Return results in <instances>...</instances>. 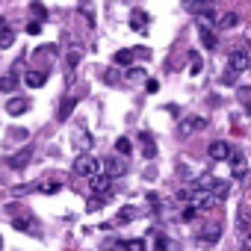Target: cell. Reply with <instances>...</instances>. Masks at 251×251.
<instances>
[{
	"label": "cell",
	"mask_w": 251,
	"mask_h": 251,
	"mask_svg": "<svg viewBox=\"0 0 251 251\" xmlns=\"http://www.w3.org/2000/svg\"><path fill=\"white\" fill-rule=\"evenodd\" d=\"M222 83H225V86H233V83H236V80H233V71H230V68H227V71L222 74Z\"/></svg>",
	"instance_id": "cell-37"
},
{
	"label": "cell",
	"mask_w": 251,
	"mask_h": 251,
	"mask_svg": "<svg viewBox=\"0 0 251 251\" xmlns=\"http://www.w3.org/2000/svg\"><path fill=\"white\" fill-rule=\"evenodd\" d=\"M139 139H142V154H145V160H154V157H157V145H154L151 133H142Z\"/></svg>",
	"instance_id": "cell-19"
},
{
	"label": "cell",
	"mask_w": 251,
	"mask_h": 251,
	"mask_svg": "<svg viewBox=\"0 0 251 251\" xmlns=\"http://www.w3.org/2000/svg\"><path fill=\"white\" fill-rule=\"evenodd\" d=\"M133 216H136V210H133V207H121V210H118V219H115V222H118V225H127V222H130Z\"/></svg>",
	"instance_id": "cell-26"
},
{
	"label": "cell",
	"mask_w": 251,
	"mask_h": 251,
	"mask_svg": "<svg viewBox=\"0 0 251 251\" xmlns=\"http://www.w3.org/2000/svg\"><path fill=\"white\" fill-rule=\"evenodd\" d=\"M180 127H183V133H198V130L207 127V118H201V115H186Z\"/></svg>",
	"instance_id": "cell-8"
},
{
	"label": "cell",
	"mask_w": 251,
	"mask_h": 251,
	"mask_svg": "<svg viewBox=\"0 0 251 251\" xmlns=\"http://www.w3.org/2000/svg\"><path fill=\"white\" fill-rule=\"evenodd\" d=\"M27 33H30V36H39V33H42V21H30V24H27Z\"/></svg>",
	"instance_id": "cell-36"
},
{
	"label": "cell",
	"mask_w": 251,
	"mask_h": 251,
	"mask_svg": "<svg viewBox=\"0 0 251 251\" xmlns=\"http://www.w3.org/2000/svg\"><path fill=\"white\" fill-rule=\"evenodd\" d=\"M227 160H230V175H233L236 180H248V177H251V172H248V166H245V157H242L239 151L230 154Z\"/></svg>",
	"instance_id": "cell-5"
},
{
	"label": "cell",
	"mask_w": 251,
	"mask_h": 251,
	"mask_svg": "<svg viewBox=\"0 0 251 251\" xmlns=\"http://www.w3.org/2000/svg\"><path fill=\"white\" fill-rule=\"evenodd\" d=\"M124 251H145V239H130V242H124Z\"/></svg>",
	"instance_id": "cell-30"
},
{
	"label": "cell",
	"mask_w": 251,
	"mask_h": 251,
	"mask_svg": "<svg viewBox=\"0 0 251 251\" xmlns=\"http://www.w3.org/2000/svg\"><path fill=\"white\" fill-rule=\"evenodd\" d=\"M236 227H239L242 233H251V210H248V207H239V210H236Z\"/></svg>",
	"instance_id": "cell-13"
},
{
	"label": "cell",
	"mask_w": 251,
	"mask_h": 251,
	"mask_svg": "<svg viewBox=\"0 0 251 251\" xmlns=\"http://www.w3.org/2000/svg\"><path fill=\"white\" fill-rule=\"evenodd\" d=\"M12 227H15V230H24V233H39V227H36V222H33L30 216L12 219Z\"/></svg>",
	"instance_id": "cell-14"
},
{
	"label": "cell",
	"mask_w": 251,
	"mask_h": 251,
	"mask_svg": "<svg viewBox=\"0 0 251 251\" xmlns=\"http://www.w3.org/2000/svg\"><path fill=\"white\" fill-rule=\"evenodd\" d=\"M74 106H77V98H65L62 106L56 109V118H59V121H68V115L74 112Z\"/></svg>",
	"instance_id": "cell-18"
},
{
	"label": "cell",
	"mask_w": 251,
	"mask_h": 251,
	"mask_svg": "<svg viewBox=\"0 0 251 251\" xmlns=\"http://www.w3.org/2000/svg\"><path fill=\"white\" fill-rule=\"evenodd\" d=\"M127 80L139 83V80H145V71H142V68H130V71H127Z\"/></svg>",
	"instance_id": "cell-33"
},
{
	"label": "cell",
	"mask_w": 251,
	"mask_h": 251,
	"mask_svg": "<svg viewBox=\"0 0 251 251\" xmlns=\"http://www.w3.org/2000/svg\"><path fill=\"white\" fill-rule=\"evenodd\" d=\"M198 33H201V45H204L207 50H213V48L219 45V39H216V33H213L210 27H198Z\"/></svg>",
	"instance_id": "cell-17"
},
{
	"label": "cell",
	"mask_w": 251,
	"mask_h": 251,
	"mask_svg": "<svg viewBox=\"0 0 251 251\" xmlns=\"http://www.w3.org/2000/svg\"><path fill=\"white\" fill-rule=\"evenodd\" d=\"M45 80H48V71H42V68H30V71L24 74V83H27L30 89H42Z\"/></svg>",
	"instance_id": "cell-7"
},
{
	"label": "cell",
	"mask_w": 251,
	"mask_h": 251,
	"mask_svg": "<svg viewBox=\"0 0 251 251\" xmlns=\"http://www.w3.org/2000/svg\"><path fill=\"white\" fill-rule=\"evenodd\" d=\"M100 172V163L92 157V154H80L77 160H74V175H80V177H92V175H98Z\"/></svg>",
	"instance_id": "cell-2"
},
{
	"label": "cell",
	"mask_w": 251,
	"mask_h": 251,
	"mask_svg": "<svg viewBox=\"0 0 251 251\" xmlns=\"http://www.w3.org/2000/svg\"><path fill=\"white\" fill-rule=\"evenodd\" d=\"M12 45H15V33L9 30V21L3 18V21H0V48L6 50V48H12Z\"/></svg>",
	"instance_id": "cell-12"
},
{
	"label": "cell",
	"mask_w": 251,
	"mask_h": 251,
	"mask_svg": "<svg viewBox=\"0 0 251 251\" xmlns=\"http://www.w3.org/2000/svg\"><path fill=\"white\" fill-rule=\"evenodd\" d=\"M169 245H172V242H169L166 236H157V245H154V248H157V251H166Z\"/></svg>",
	"instance_id": "cell-38"
},
{
	"label": "cell",
	"mask_w": 251,
	"mask_h": 251,
	"mask_svg": "<svg viewBox=\"0 0 251 251\" xmlns=\"http://www.w3.org/2000/svg\"><path fill=\"white\" fill-rule=\"evenodd\" d=\"M89 183H92V192H109V189H112V177H109V175H100V172L92 175Z\"/></svg>",
	"instance_id": "cell-11"
},
{
	"label": "cell",
	"mask_w": 251,
	"mask_h": 251,
	"mask_svg": "<svg viewBox=\"0 0 251 251\" xmlns=\"http://www.w3.org/2000/svg\"><path fill=\"white\" fill-rule=\"evenodd\" d=\"M30 160H33V151H18V154H12V157H9L6 163H9L12 169H24V166H27Z\"/></svg>",
	"instance_id": "cell-16"
},
{
	"label": "cell",
	"mask_w": 251,
	"mask_h": 251,
	"mask_svg": "<svg viewBox=\"0 0 251 251\" xmlns=\"http://www.w3.org/2000/svg\"><path fill=\"white\" fill-rule=\"evenodd\" d=\"M248 62H251V59H248V53H242V50H233V53H230V59H227V68L239 74V71H245V68H248Z\"/></svg>",
	"instance_id": "cell-9"
},
{
	"label": "cell",
	"mask_w": 251,
	"mask_h": 251,
	"mask_svg": "<svg viewBox=\"0 0 251 251\" xmlns=\"http://www.w3.org/2000/svg\"><path fill=\"white\" fill-rule=\"evenodd\" d=\"M53 53H56V45H45V48H39L33 56H39V59H50Z\"/></svg>",
	"instance_id": "cell-28"
},
{
	"label": "cell",
	"mask_w": 251,
	"mask_h": 251,
	"mask_svg": "<svg viewBox=\"0 0 251 251\" xmlns=\"http://www.w3.org/2000/svg\"><path fill=\"white\" fill-rule=\"evenodd\" d=\"M236 100H242L245 112L251 115V86H239V89H236Z\"/></svg>",
	"instance_id": "cell-21"
},
{
	"label": "cell",
	"mask_w": 251,
	"mask_h": 251,
	"mask_svg": "<svg viewBox=\"0 0 251 251\" xmlns=\"http://www.w3.org/2000/svg\"><path fill=\"white\" fill-rule=\"evenodd\" d=\"M183 3L189 6V12H195V15H198V12L207 6V0H183Z\"/></svg>",
	"instance_id": "cell-31"
},
{
	"label": "cell",
	"mask_w": 251,
	"mask_h": 251,
	"mask_svg": "<svg viewBox=\"0 0 251 251\" xmlns=\"http://www.w3.org/2000/svg\"><path fill=\"white\" fill-rule=\"evenodd\" d=\"M39 189H42V192H48V195H50V192H59V189H62V183H59V180H48V183H42V186H39Z\"/></svg>",
	"instance_id": "cell-32"
},
{
	"label": "cell",
	"mask_w": 251,
	"mask_h": 251,
	"mask_svg": "<svg viewBox=\"0 0 251 251\" xmlns=\"http://www.w3.org/2000/svg\"><path fill=\"white\" fill-rule=\"evenodd\" d=\"M6 112L9 115H24V112H30V100L27 98H9L6 100Z\"/></svg>",
	"instance_id": "cell-10"
},
{
	"label": "cell",
	"mask_w": 251,
	"mask_h": 251,
	"mask_svg": "<svg viewBox=\"0 0 251 251\" xmlns=\"http://www.w3.org/2000/svg\"><path fill=\"white\" fill-rule=\"evenodd\" d=\"M192 186L201 189V192H207V195H213L219 204H222V201L227 198V192H230V183H227V180H219V177H198Z\"/></svg>",
	"instance_id": "cell-1"
},
{
	"label": "cell",
	"mask_w": 251,
	"mask_h": 251,
	"mask_svg": "<svg viewBox=\"0 0 251 251\" xmlns=\"http://www.w3.org/2000/svg\"><path fill=\"white\" fill-rule=\"evenodd\" d=\"M80 56H83V50H80V48H71V50L65 53V65H68V71H74V68L80 65Z\"/></svg>",
	"instance_id": "cell-22"
},
{
	"label": "cell",
	"mask_w": 251,
	"mask_h": 251,
	"mask_svg": "<svg viewBox=\"0 0 251 251\" xmlns=\"http://www.w3.org/2000/svg\"><path fill=\"white\" fill-rule=\"evenodd\" d=\"M195 216H198V207H192V204H189V207L183 210V216H180V219H183V222H192Z\"/></svg>",
	"instance_id": "cell-35"
},
{
	"label": "cell",
	"mask_w": 251,
	"mask_h": 251,
	"mask_svg": "<svg viewBox=\"0 0 251 251\" xmlns=\"http://www.w3.org/2000/svg\"><path fill=\"white\" fill-rule=\"evenodd\" d=\"M106 83H118V74L115 71H106Z\"/></svg>",
	"instance_id": "cell-40"
},
{
	"label": "cell",
	"mask_w": 251,
	"mask_h": 251,
	"mask_svg": "<svg viewBox=\"0 0 251 251\" xmlns=\"http://www.w3.org/2000/svg\"><path fill=\"white\" fill-rule=\"evenodd\" d=\"M148 21H151L148 12H142V9H133V12H130V27H133V30H145Z\"/></svg>",
	"instance_id": "cell-15"
},
{
	"label": "cell",
	"mask_w": 251,
	"mask_h": 251,
	"mask_svg": "<svg viewBox=\"0 0 251 251\" xmlns=\"http://www.w3.org/2000/svg\"><path fill=\"white\" fill-rule=\"evenodd\" d=\"M133 56H136L133 50L124 48V50H118V53H115V65H130V62H133Z\"/></svg>",
	"instance_id": "cell-25"
},
{
	"label": "cell",
	"mask_w": 251,
	"mask_h": 251,
	"mask_svg": "<svg viewBox=\"0 0 251 251\" xmlns=\"http://www.w3.org/2000/svg\"><path fill=\"white\" fill-rule=\"evenodd\" d=\"M15 89H18V77L12 71V74H6L3 80H0V92H15Z\"/></svg>",
	"instance_id": "cell-24"
},
{
	"label": "cell",
	"mask_w": 251,
	"mask_h": 251,
	"mask_svg": "<svg viewBox=\"0 0 251 251\" xmlns=\"http://www.w3.org/2000/svg\"><path fill=\"white\" fill-rule=\"evenodd\" d=\"M219 236H222V225L219 222H207L198 230V242L201 245H213V242H219Z\"/></svg>",
	"instance_id": "cell-3"
},
{
	"label": "cell",
	"mask_w": 251,
	"mask_h": 251,
	"mask_svg": "<svg viewBox=\"0 0 251 251\" xmlns=\"http://www.w3.org/2000/svg\"><path fill=\"white\" fill-rule=\"evenodd\" d=\"M115 151H118V157H127V154H130V139L121 136V139L115 142Z\"/></svg>",
	"instance_id": "cell-27"
},
{
	"label": "cell",
	"mask_w": 251,
	"mask_h": 251,
	"mask_svg": "<svg viewBox=\"0 0 251 251\" xmlns=\"http://www.w3.org/2000/svg\"><path fill=\"white\" fill-rule=\"evenodd\" d=\"M207 154H210V160H213V163H222V160H227V157L233 154V148H230L225 139H216V142H210Z\"/></svg>",
	"instance_id": "cell-4"
},
{
	"label": "cell",
	"mask_w": 251,
	"mask_h": 251,
	"mask_svg": "<svg viewBox=\"0 0 251 251\" xmlns=\"http://www.w3.org/2000/svg\"><path fill=\"white\" fill-rule=\"evenodd\" d=\"M239 251H251V233H245V242L239 245Z\"/></svg>",
	"instance_id": "cell-39"
},
{
	"label": "cell",
	"mask_w": 251,
	"mask_h": 251,
	"mask_svg": "<svg viewBox=\"0 0 251 251\" xmlns=\"http://www.w3.org/2000/svg\"><path fill=\"white\" fill-rule=\"evenodd\" d=\"M0 251H3V239H0Z\"/></svg>",
	"instance_id": "cell-41"
},
{
	"label": "cell",
	"mask_w": 251,
	"mask_h": 251,
	"mask_svg": "<svg viewBox=\"0 0 251 251\" xmlns=\"http://www.w3.org/2000/svg\"><path fill=\"white\" fill-rule=\"evenodd\" d=\"M30 12L36 15V21H45V18H48V9H45L42 3H30Z\"/></svg>",
	"instance_id": "cell-29"
},
{
	"label": "cell",
	"mask_w": 251,
	"mask_h": 251,
	"mask_svg": "<svg viewBox=\"0 0 251 251\" xmlns=\"http://www.w3.org/2000/svg\"><path fill=\"white\" fill-rule=\"evenodd\" d=\"M189 56H192V65H189V71H192V74H198V71H201V56H198L195 50H192Z\"/></svg>",
	"instance_id": "cell-34"
},
{
	"label": "cell",
	"mask_w": 251,
	"mask_h": 251,
	"mask_svg": "<svg viewBox=\"0 0 251 251\" xmlns=\"http://www.w3.org/2000/svg\"><path fill=\"white\" fill-rule=\"evenodd\" d=\"M27 136H30V130H27V127H9V133H6V139H9V142H24Z\"/></svg>",
	"instance_id": "cell-23"
},
{
	"label": "cell",
	"mask_w": 251,
	"mask_h": 251,
	"mask_svg": "<svg viewBox=\"0 0 251 251\" xmlns=\"http://www.w3.org/2000/svg\"><path fill=\"white\" fill-rule=\"evenodd\" d=\"M106 166V175L109 177H121V175H127V163H124V157H106L103 160Z\"/></svg>",
	"instance_id": "cell-6"
},
{
	"label": "cell",
	"mask_w": 251,
	"mask_h": 251,
	"mask_svg": "<svg viewBox=\"0 0 251 251\" xmlns=\"http://www.w3.org/2000/svg\"><path fill=\"white\" fill-rule=\"evenodd\" d=\"M216 24H219L222 30H230V27H236V24H239V15H236V12H225V15H219V18H216Z\"/></svg>",
	"instance_id": "cell-20"
}]
</instances>
